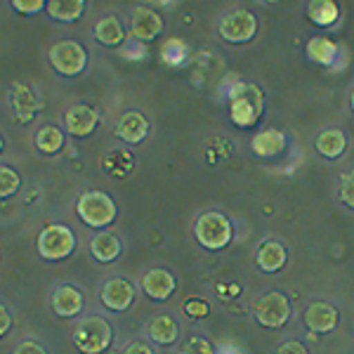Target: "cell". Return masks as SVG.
Returning <instances> with one entry per match:
<instances>
[{
  "label": "cell",
  "mask_w": 354,
  "mask_h": 354,
  "mask_svg": "<svg viewBox=\"0 0 354 354\" xmlns=\"http://www.w3.org/2000/svg\"><path fill=\"white\" fill-rule=\"evenodd\" d=\"M230 116L239 128H253L262 116V93L255 85H236L230 97Z\"/></svg>",
  "instance_id": "obj_1"
},
{
  "label": "cell",
  "mask_w": 354,
  "mask_h": 354,
  "mask_svg": "<svg viewBox=\"0 0 354 354\" xmlns=\"http://www.w3.org/2000/svg\"><path fill=\"white\" fill-rule=\"evenodd\" d=\"M76 347L83 354H102L111 345V326L102 317H85L73 330Z\"/></svg>",
  "instance_id": "obj_2"
},
{
  "label": "cell",
  "mask_w": 354,
  "mask_h": 354,
  "mask_svg": "<svg viewBox=\"0 0 354 354\" xmlns=\"http://www.w3.org/2000/svg\"><path fill=\"white\" fill-rule=\"evenodd\" d=\"M76 213L88 227H97L100 230V227L111 225L113 218H116V203L104 192H88L78 198Z\"/></svg>",
  "instance_id": "obj_3"
},
{
  "label": "cell",
  "mask_w": 354,
  "mask_h": 354,
  "mask_svg": "<svg viewBox=\"0 0 354 354\" xmlns=\"http://www.w3.org/2000/svg\"><path fill=\"white\" fill-rule=\"evenodd\" d=\"M196 241L208 250H222L232 241V222L222 213H203L194 227Z\"/></svg>",
  "instance_id": "obj_4"
},
{
  "label": "cell",
  "mask_w": 354,
  "mask_h": 354,
  "mask_svg": "<svg viewBox=\"0 0 354 354\" xmlns=\"http://www.w3.org/2000/svg\"><path fill=\"white\" fill-rule=\"evenodd\" d=\"M76 248V236L64 225H48L38 234V253L45 260H64Z\"/></svg>",
  "instance_id": "obj_5"
},
{
  "label": "cell",
  "mask_w": 354,
  "mask_h": 354,
  "mask_svg": "<svg viewBox=\"0 0 354 354\" xmlns=\"http://www.w3.org/2000/svg\"><path fill=\"white\" fill-rule=\"evenodd\" d=\"M50 64L59 76H78L88 64V53L81 43L76 41H62L50 50Z\"/></svg>",
  "instance_id": "obj_6"
},
{
  "label": "cell",
  "mask_w": 354,
  "mask_h": 354,
  "mask_svg": "<svg viewBox=\"0 0 354 354\" xmlns=\"http://www.w3.org/2000/svg\"><path fill=\"white\" fill-rule=\"evenodd\" d=\"M290 317L288 298L281 293H267L255 302V319L265 328H281Z\"/></svg>",
  "instance_id": "obj_7"
},
{
  "label": "cell",
  "mask_w": 354,
  "mask_h": 354,
  "mask_svg": "<svg viewBox=\"0 0 354 354\" xmlns=\"http://www.w3.org/2000/svg\"><path fill=\"white\" fill-rule=\"evenodd\" d=\"M255 33H258V19L245 10H236L220 21V36L227 43H248L255 38Z\"/></svg>",
  "instance_id": "obj_8"
},
{
  "label": "cell",
  "mask_w": 354,
  "mask_h": 354,
  "mask_svg": "<svg viewBox=\"0 0 354 354\" xmlns=\"http://www.w3.org/2000/svg\"><path fill=\"white\" fill-rule=\"evenodd\" d=\"M130 31L137 41L149 43L153 38H158L163 33V19L161 15H156L149 8H137L133 17H130Z\"/></svg>",
  "instance_id": "obj_9"
},
{
  "label": "cell",
  "mask_w": 354,
  "mask_h": 354,
  "mask_svg": "<svg viewBox=\"0 0 354 354\" xmlns=\"http://www.w3.org/2000/svg\"><path fill=\"white\" fill-rule=\"evenodd\" d=\"M305 326L312 330V333H330L335 326H338V312H335L333 305L328 302H312L305 310Z\"/></svg>",
  "instance_id": "obj_10"
},
{
  "label": "cell",
  "mask_w": 354,
  "mask_h": 354,
  "mask_svg": "<svg viewBox=\"0 0 354 354\" xmlns=\"http://www.w3.org/2000/svg\"><path fill=\"white\" fill-rule=\"evenodd\" d=\"M135 300V288L125 279H111L102 288V302L113 312H125Z\"/></svg>",
  "instance_id": "obj_11"
},
{
  "label": "cell",
  "mask_w": 354,
  "mask_h": 354,
  "mask_svg": "<svg viewBox=\"0 0 354 354\" xmlns=\"http://www.w3.org/2000/svg\"><path fill=\"white\" fill-rule=\"evenodd\" d=\"M66 123V133L73 137H88L93 135L95 125H97V111L88 104H76L66 111L64 116Z\"/></svg>",
  "instance_id": "obj_12"
},
{
  "label": "cell",
  "mask_w": 354,
  "mask_h": 354,
  "mask_svg": "<svg viewBox=\"0 0 354 354\" xmlns=\"http://www.w3.org/2000/svg\"><path fill=\"white\" fill-rule=\"evenodd\" d=\"M142 288L151 300H168L175 290V279L165 270H151L142 279Z\"/></svg>",
  "instance_id": "obj_13"
},
{
  "label": "cell",
  "mask_w": 354,
  "mask_h": 354,
  "mask_svg": "<svg viewBox=\"0 0 354 354\" xmlns=\"http://www.w3.org/2000/svg\"><path fill=\"white\" fill-rule=\"evenodd\" d=\"M116 135L121 137L123 142H128V145H137V142H142L149 135V123H147V118L142 116V113L130 111L118 121Z\"/></svg>",
  "instance_id": "obj_14"
},
{
  "label": "cell",
  "mask_w": 354,
  "mask_h": 354,
  "mask_svg": "<svg viewBox=\"0 0 354 354\" xmlns=\"http://www.w3.org/2000/svg\"><path fill=\"white\" fill-rule=\"evenodd\" d=\"M253 151L258 153L262 158H272V156H279L283 149H286V135L281 130H260L258 135L253 137L250 142Z\"/></svg>",
  "instance_id": "obj_15"
},
{
  "label": "cell",
  "mask_w": 354,
  "mask_h": 354,
  "mask_svg": "<svg viewBox=\"0 0 354 354\" xmlns=\"http://www.w3.org/2000/svg\"><path fill=\"white\" fill-rule=\"evenodd\" d=\"M53 310L59 317H76L83 312V293L73 286H62L55 290L53 295Z\"/></svg>",
  "instance_id": "obj_16"
},
{
  "label": "cell",
  "mask_w": 354,
  "mask_h": 354,
  "mask_svg": "<svg viewBox=\"0 0 354 354\" xmlns=\"http://www.w3.org/2000/svg\"><path fill=\"white\" fill-rule=\"evenodd\" d=\"M255 262H258L262 272H270V274L283 270V265H286V248L279 241H265L258 248Z\"/></svg>",
  "instance_id": "obj_17"
},
{
  "label": "cell",
  "mask_w": 354,
  "mask_h": 354,
  "mask_svg": "<svg viewBox=\"0 0 354 354\" xmlns=\"http://www.w3.org/2000/svg\"><path fill=\"white\" fill-rule=\"evenodd\" d=\"M85 12V0H48V15L57 21L73 24Z\"/></svg>",
  "instance_id": "obj_18"
},
{
  "label": "cell",
  "mask_w": 354,
  "mask_h": 354,
  "mask_svg": "<svg viewBox=\"0 0 354 354\" xmlns=\"http://www.w3.org/2000/svg\"><path fill=\"white\" fill-rule=\"evenodd\" d=\"M338 5L335 0H310L307 5V17H310L312 24L326 28V26H333L338 21Z\"/></svg>",
  "instance_id": "obj_19"
},
{
  "label": "cell",
  "mask_w": 354,
  "mask_h": 354,
  "mask_svg": "<svg viewBox=\"0 0 354 354\" xmlns=\"http://www.w3.org/2000/svg\"><path fill=\"white\" fill-rule=\"evenodd\" d=\"M12 104H15V111H17V118H19L21 123H28L38 111L36 95H33L31 88H26V85H15Z\"/></svg>",
  "instance_id": "obj_20"
},
{
  "label": "cell",
  "mask_w": 354,
  "mask_h": 354,
  "mask_svg": "<svg viewBox=\"0 0 354 354\" xmlns=\"http://www.w3.org/2000/svg\"><path fill=\"white\" fill-rule=\"evenodd\" d=\"M90 250H93L95 260L100 262H113L118 258V253H121V241H118L116 234L111 232H102L97 234V236L93 239V245H90Z\"/></svg>",
  "instance_id": "obj_21"
},
{
  "label": "cell",
  "mask_w": 354,
  "mask_h": 354,
  "mask_svg": "<svg viewBox=\"0 0 354 354\" xmlns=\"http://www.w3.org/2000/svg\"><path fill=\"white\" fill-rule=\"evenodd\" d=\"M307 57H310V62H314V64H319V66H330L335 62V57H338V48H335V43L328 41V38L317 36L307 43Z\"/></svg>",
  "instance_id": "obj_22"
},
{
  "label": "cell",
  "mask_w": 354,
  "mask_h": 354,
  "mask_svg": "<svg viewBox=\"0 0 354 354\" xmlns=\"http://www.w3.org/2000/svg\"><path fill=\"white\" fill-rule=\"evenodd\" d=\"M95 38L102 45H106V48H116V45H121L123 38H125L121 21H118L116 17H104V19H100L95 26Z\"/></svg>",
  "instance_id": "obj_23"
},
{
  "label": "cell",
  "mask_w": 354,
  "mask_h": 354,
  "mask_svg": "<svg viewBox=\"0 0 354 354\" xmlns=\"http://www.w3.org/2000/svg\"><path fill=\"white\" fill-rule=\"evenodd\" d=\"M345 147H347V142L340 130H324V133L317 137V151L326 158H338L340 153L345 151Z\"/></svg>",
  "instance_id": "obj_24"
},
{
  "label": "cell",
  "mask_w": 354,
  "mask_h": 354,
  "mask_svg": "<svg viewBox=\"0 0 354 354\" xmlns=\"http://www.w3.org/2000/svg\"><path fill=\"white\" fill-rule=\"evenodd\" d=\"M149 335L153 342H158V345H170V342L177 340V335H180V328H177V324L173 322L170 317H156L153 322L149 324Z\"/></svg>",
  "instance_id": "obj_25"
},
{
  "label": "cell",
  "mask_w": 354,
  "mask_h": 354,
  "mask_svg": "<svg viewBox=\"0 0 354 354\" xmlns=\"http://www.w3.org/2000/svg\"><path fill=\"white\" fill-rule=\"evenodd\" d=\"M36 147L43 153H57L64 147V133L55 125H48V128H41L36 135Z\"/></svg>",
  "instance_id": "obj_26"
},
{
  "label": "cell",
  "mask_w": 354,
  "mask_h": 354,
  "mask_svg": "<svg viewBox=\"0 0 354 354\" xmlns=\"http://www.w3.org/2000/svg\"><path fill=\"white\" fill-rule=\"evenodd\" d=\"M19 175L15 173L10 165H3L0 168V196L3 198H10V196H15L17 189H19Z\"/></svg>",
  "instance_id": "obj_27"
},
{
  "label": "cell",
  "mask_w": 354,
  "mask_h": 354,
  "mask_svg": "<svg viewBox=\"0 0 354 354\" xmlns=\"http://www.w3.org/2000/svg\"><path fill=\"white\" fill-rule=\"evenodd\" d=\"M180 354H215V350L205 338H189L180 347Z\"/></svg>",
  "instance_id": "obj_28"
},
{
  "label": "cell",
  "mask_w": 354,
  "mask_h": 354,
  "mask_svg": "<svg viewBox=\"0 0 354 354\" xmlns=\"http://www.w3.org/2000/svg\"><path fill=\"white\" fill-rule=\"evenodd\" d=\"M48 0H12V8L19 15H36L45 8Z\"/></svg>",
  "instance_id": "obj_29"
},
{
  "label": "cell",
  "mask_w": 354,
  "mask_h": 354,
  "mask_svg": "<svg viewBox=\"0 0 354 354\" xmlns=\"http://www.w3.org/2000/svg\"><path fill=\"white\" fill-rule=\"evenodd\" d=\"M185 312H187V317H192V319H203V317H208V305H205L203 300L194 298L185 305Z\"/></svg>",
  "instance_id": "obj_30"
},
{
  "label": "cell",
  "mask_w": 354,
  "mask_h": 354,
  "mask_svg": "<svg viewBox=\"0 0 354 354\" xmlns=\"http://www.w3.org/2000/svg\"><path fill=\"white\" fill-rule=\"evenodd\" d=\"M342 201H345L350 208H354V173L347 175L345 180H342V192H340Z\"/></svg>",
  "instance_id": "obj_31"
},
{
  "label": "cell",
  "mask_w": 354,
  "mask_h": 354,
  "mask_svg": "<svg viewBox=\"0 0 354 354\" xmlns=\"http://www.w3.org/2000/svg\"><path fill=\"white\" fill-rule=\"evenodd\" d=\"M15 354H48V352H45V347H43V345H38V342L26 340V342H21V345L17 347Z\"/></svg>",
  "instance_id": "obj_32"
},
{
  "label": "cell",
  "mask_w": 354,
  "mask_h": 354,
  "mask_svg": "<svg viewBox=\"0 0 354 354\" xmlns=\"http://www.w3.org/2000/svg\"><path fill=\"white\" fill-rule=\"evenodd\" d=\"M277 354H307V350H305V345H302V342L288 340V342H283V345L279 347Z\"/></svg>",
  "instance_id": "obj_33"
},
{
  "label": "cell",
  "mask_w": 354,
  "mask_h": 354,
  "mask_svg": "<svg viewBox=\"0 0 354 354\" xmlns=\"http://www.w3.org/2000/svg\"><path fill=\"white\" fill-rule=\"evenodd\" d=\"M123 354H153L149 345H145V342H133V345H128V350Z\"/></svg>",
  "instance_id": "obj_34"
},
{
  "label": "cell",
  "mask_w": 354,
  "mask_h": 354,
  "mask_svg": "<svg viewBox=\"0 0 354 354\" xmlns=\"http://www.w3.org/2000/svg\"><path fill=\"white\" fill-rule=\"evenodd\" d=\"M0 317H3V324H0V333H8V328H10V324H12V319H10V314H8V307H0Z\"/></svg>",
  "instance_id": "obj_35"
},
{
  "label": "cell",
  "mask_w": 354,
  "mask_h": 354,
  "mask_svg": "<svg viewBox=\"0 0 354 354\" xmlns=\"http://www.w3.org/2000/svg\"><path fill=\"white\" fill-rule=\"evenodd\" d=\"M352 109H354V93H352Z\"/></svg>",
  "instance_id": "obj_36"
}]
</instances>
